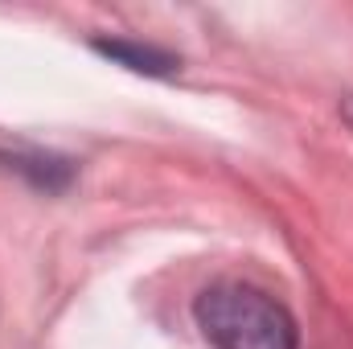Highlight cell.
<instances>
[{
	"label": "cell",
	"instance_id": "cell-1",
	"mask_svg": "<svg viewBox=\"0 0 353 349\" xmlns=\"http://www.w3.org/2000/svg\"><path fill=\"white\" fill-rule=\"evenodd\" d=\"M193 321L214 349H300L296 317L255 283L218 279L193 296Z\"/></svg>",
	"mask_w": 353,
	"mask_h": 349
},
{
	"label": "cell",
	"instance_id": "cell-2",
	"mask_svg": "<svg viewBox=\"0 0 353 349\" xmlns=\"http://www.w3.org/2000/svg\"><path fill=\"white\" fill-rule=\"evenodd\" d=\"M90 50L132 74H148V79H169L181 70V58L161 50V46H148V41H136V37H94Z\"/></svg>",
	"mask_w": 353,
	"mask_h": 349
},
{
	"label": "cell",
	"instance_id": "cell-3",
	"mask_svg": "<svg viewBox=\"0 0 353 349\" xmlns=\"http://www.w3.org/2000/svg\"><path fill=\"white\" fill-rule=\"evenodd\" d=\"M341 115H345V123H350V128H353V94H350V99H345V103H341Z\"/></svg>",
	"mask_w": 353,
	"mask_h": 349
}]
</instances>
